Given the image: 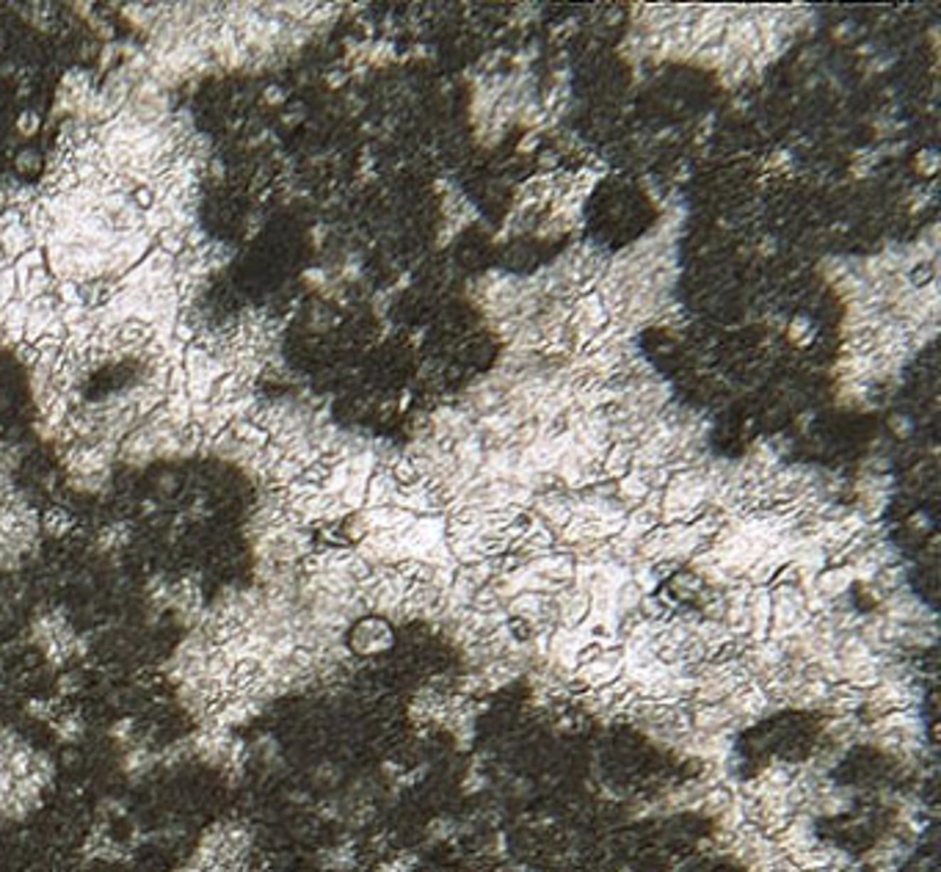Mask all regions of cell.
<instances>
[{"label":"cell","instance_id":"cell-1","mask_svg":"<svg viewBox=\"0 0 941 872\" xmlns=\"http://www.w3.org/2000/svg\"><path fill=\"white\" fill-rule=\"evenodd\" d=\"M392 646V629L384 619H362L351 629V649L359 654H378Z\"/></svg>","mask_w":941,"mask_h":872},{"label":"cell","instance_id":"cell-2","mask_svg":"<svg viewBox=\"0 0 941 872\" xmlns=\"http://www.w3.org/2000/svg\"><path fill=\"white\" fill-rule=\"evenodd\" d=\"M850 585H853V572H850L848 563H845V566H834V569L817 572L814 583H812V588H814L823 599H828V602H834L836 597H842Z\"/></svg>","mask_w":941,"mask_h":872},{"label":"cell","instance_id":"cell-3","mask_svg":"<svg viewBox=\"0 0 941 872\" xmlns=\"http://www.w3.org/2000/svg\"><path fill=\"white\" fill-rule=\"evenodd\" d=\"M632 453L635 445L632 442H613L607 445L605 456H602V478H624L632 469Z\"/></svg>","mask_w":941,"mask_h":872},{"label":"cell","instance_id":"cell-4","mask_svg":"<svg viewBox=\"0 0 941 872\" xmlns=\"http://www.w3.org/2000/svg\"><path fill=\"white\" fill-rule=\"evenodd\" d=\"M72 528V516L64 508H50L45 514V530L50 536H64Z\"/></svg>","mask_w":941,"mask_h":872},{"label":"cell","instance_id":"cell-5","mask_svg":"<svg viewBox=\"0 0 941 872\" xmlns=\"http://www.w3.org/2000/svg\"><path fill=\"white\" fill-rule=\"evenodd\" d=\"M892 431H895L897 436H908L911 434V422L905 420V417H892Z\"/></svg>","mask_w":941,"mask_h":872},{"label":"cell","instance_id":"cell-6","mask_svg":"<svg viewBox=\"0 0 941 872\" xmlns=\"http://www.w3.org/2000/svg\"><path fill=\"white\" fill-rule=\"evenodd\" d=\"M36 127H39V122H36V116H33V114H23V116H20V130H23V133H33Z\"/></svg>","mask_w":941,"mask_h":872}]
</instances>
